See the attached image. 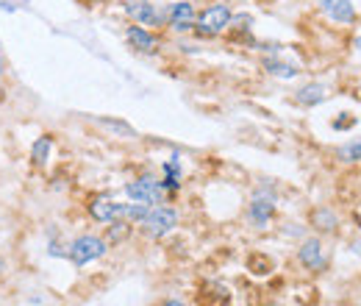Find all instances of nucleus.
<instances>
[{
  "label": "nucleus",
  "mask_w": 361,
  "mask_h": 306,
  "mask_svg": "<svg viewBox=\"0 0 361 306\" xmlns=\"http://www.w3.org/2000/svg\"><path fill=\"white\" fill-rule=\"evenodd\" d=\"M300 262H303L306 267H314V270L322 267V248H320L317 240L303 242V248H300Z\"/></svg>",
  "instance_id": "obj_11"
},
{
  "label": "nucleus",
  "mask_w": 361,
  "mask_h": 306,
  "mask_svg": "<svg viewBox=\"0 0 361 306\" xmlns=\"http://www.w3.org/2000/svg\"><path fill=\"white\" fill-rule=\"evenodd\" d=\"M125 12H128L131 20H136V26H161L164 23V15L156 12V6L150 3V0H128Z\"/></svg>",
  "instance_id": "obj_5"
},
{
  "label": "nucleus",
  "mask_w": 361,
  "mask_h": 306,
  "mask_svg": "<svg viewBox=\"0 0 361 306\" xmlns=\"http://www.w3.org/2000/svg\"><path fill=\"white\" fill-rule=\"evenodd\" d=\"M317 223H322L320 228H325V231H331L336 220H333V215H331V212H325V209H322V212H317Z\"/></svg>",
  "instance_id": "obj_17"
},
{
  "label": "nucleus",
  "mask_w": 361,
  "mask_h": 306,
  "mask_svg": "<svg viewBox=\"0 0 361 306\" xmlns=\"http://www.w3.org/2000/svg\"><path fill=\"white\" fill-rule=\"evenodd\" d=\"M355 51H358V53H361V37H358V39H355Z\"/></svg>",
  "instance_id": "obj_22"
},
{
  "label": "nucleus",
  "mask_w": 361,
  "mask_h": 306,
  "mask_svg": "<svg viewBox=\"0 0 361 306\" xmlns=\"http://www.w3.org/2000/svg\"><path fill=\"white\" fill-rule=\"evenodd\" d=\"M0 73H6V56L0 53Z\"/></svg>",
  "instance_id": "obj_20"
},
{
  "label": "nucleus",
  "mask_w": 361,
  "mask_h": 306,
  "mask_svg": "<svg viewBox=\"0 0 361 306\" xmlns=\"http://www.w3.org/2000/svg\"><path fill=\"white\" fill-rule=\"evenodd\" d=\"M267 67H270V73H272V75H281V78H295V75H297V70H295V67L281 64V62H267Z\"/></svg>",
  "instance_id": "obj_15"
},
{
  "label": "nucleus",
  "mask_w": 361,
  "mask_h": 306,
  "mask_svg": "<svg viewBox=\"0 0 361 306\" xmlns=\"http://www.w3.org/2000/svg\"><path fill=\"white\" fill-rule=\"evenodd\" d=\"M353 123H355L353 117H339V120H336L333 125H336V128H347V125H353Z\"/></svg>",
  "instance_id": "obj_18"
},
{
  "label": "nucleus",
  "mask_w": 361,
  "mask_h": 306,
  "mask_svg": "<svg viewBox=\"0 0 361 306\" xmlns=\"http://www.w3.org/2000/svg\"><path fill=\"white\" fill-rule=\"evenodd\" d=\"M125 37H128V45L142 51V53H156L158 51V37L150 34L147 28H142V26H131Z\"/></svg>",
  "instance_id": "obj_8"
},
{
  "label": "nucleus",
  "mask_w": 361,
  "mask_h": 306,
  "mask_svg": "<svg viewBox=\"0 0 361 306\" xmlns=\"http://www.w3.org/2000/svg\"><path fill=\"white\" fill-rule=\"evenodd\" d=\"M50 136H39L37 142H34V147H31V156H34V162L37 165H45L48 162V153H50Z\"/></svg>",
  "instance_id": "obj_13"
},
{
  "label": "nucleus",
  "mask_w": 361,
  "mask_h": 306,
  "mask_svg": "<svg viewBox=\"0 0 361 306\" xmlns=\"http://www.w3.org/2000/svg\"><path fill=\"white\" fill-rule=\"evenodd\" d=\"M272 209H275V204H272L270 195H256L253 204H250V217H253V223H256V226H267L270 217H272Z\"/></svg>",
  "instance_id": "obj_10"
},
{
  "label": "nucleus",
  "mask_w": 361,
  "mask_h": 306,
  "mask_svg": "<svg viewBox=\"0 0 361 306\" xmlns=\"http://www.w3.org/2000/svg\"><path fill=\"white\" fill-rule=\"evenodd\" d=\"M175 223H178V215H175V209H167V206L147 209V215L142 220V226H145V231L150 237H164L167 231L175 228Z\"/></svg>",
  "instance_id": "obj_4"
},
{
  "label": "nucleus",
  "mask_w": 361,
  "mask_h": 306,
  "mask_svg": "<svg viewBox=\"0 0 361 306\" xmlns=\"http://www.w3.org/2000/svg\"><path fill=\"white\" fill-rule=\"evenodd\" d=\"M161 306H187V303H180V300H164Z\"/></svg>",
  "instance_id": "obj_19"
},
{
  "label": "nucleus",
  "mask_w": 361,
  "mask_h": 306,
  "mask_svg": "<svg viewBox=\"0 0 361 306\" xmlns=\"http://www.w3.org/2000/svg\"><path fill=\"white\" fill-rule=\"evenodd\" d=\"M3 270H6V262H3V259H0V276H3Z\"/></svg>",
  "instance_id": "obj_21"
},
{
  "label": "nucleus",
  "mask_w": 361,
  "mask_h": 306,
  "mask_svg": "<svg viewBox=\"0 0 361 306\" xmlns=\"http://www.w3.org/2000/svg\"><path fill=\"white\" fill-rule=\"evenodd\" d=\"M322 98H325V89H322L320 84H308V87H303V89L297 92V100L306 103V106H314V103H320Z\"/></svg>",
  "instance_id": "obj_12"
},
{
  "label": "nucleus",
  "mask_w": 361,
  "mask_h": 306,
  "mask_svg": "<svg viewBox=\"0 0 361 306\" xmlns=\"http://www.w3.org/2000/svg\"><path fill=\"white\" fill-rule=\"evenodd\" d=\"M228 26H231V9H228L225 3L209 6V9L198 17V23H195V28H198L201 37H217V34H223Z\"/></svg>",
  "instance_id": "obj_1"
},
{
  "label": "nucleus",
  "mask_w": 361,
  "mask_h": 306,
  "mask_svg": "<svg viewBox=\"0 0 361 306\" xmlns=\"http://www.w3.org/2000/svg\"><path fill=\"white\" fill-rule=\"evenodd\" d=\"M120 206H122V204H114V201H109V198H98V201H92L89 212H92V217L100 220V223H114V220H120Z\"/></svg>",
  "instance_id": "obj_9"
},
{
  "label": "nucleus",
  "mask_w": 361,
  "mask_h": 306,
  "mask_svg": "<svg viewBox=\"0 0 361 306\" xmlns=\"http://www.w3.org/2000/svg\"><path fill=\"white\" fill-rule=\"evenodd\" d=\"M320 9L328 15V20H333L339 26H350L355 20L353 0H320Z\"/></svg>",
  "instance_id": "obj_6"
},
{
  "label": "nucleus",
  "mask_w": 361,
  "mask_h": 306,
  "mask_svg": "<svg viewBox=\"0 0 361 306\" xmlns=\"http://www.w3.org/2000/svg\"><path fill=\"white\" fill-rule=\"evenodd\" d=\"M339 156H342L344 162H361V139H355V142H350V145H344V147L339 150Z\"/></svg>",
  "instance_id": "obj_14"
},
{
  "label": "nucleus",
  "mask_w": 361,
  "mask_h": 306,
  "mask_svg": "<svg viewBox=\"0 0 361 306\" xmlns=\"http://www.w3.org/2000/svg\"><path fill=\"white\" fill-rule=\"evenodd\" d=\"M106 253V242L100 237H78L73 245H70V262L75 267H84L95 259H100Z\"/></svg>",
  "instance_id": "obj_2"
},
{
  "label": "nucleus",
  "mask_w": 361,
  "mask_h": 306,
  "mask_svg": "<svg viewBox=\"0 0 361 306\" xmlns=\"http://www.w3.org/2000/svg\"><path fill=\"white\" fill-rule=\"evenodd\" d=\"M103 125H109V128H114V131H120V134H128V136H133V128L131 125H125V123H117V120H100Z\"/></svg>",
  "instance_id": "obj_16"
},
{
  "label": "nucleus",
  "mask_w": 361,
  "mask_h": 306,
  "mask_svg": "<svg viewBox=\"0 0 361 306\" xmlns=\"http://www.w3.org/2000/svg\"><path fill=\"white\" fill-rule=\"evenodd\" d=\"M169 26L175 31H189L195 28V6L187 3V0H178V3L169 6Z\"/></svg>",
  "instance_id": "obj_7"
},
{
  "label": "nucleus",
  "mask_w": 361,
  "mask_h": 306,
  "mask_svg": "<svg viewBox=\"0 0 361 306\" xmlns=\"http://www.w3.org/2000/svg\"><path fill=\"white\" fill-rule=\"evenodd\" d=\"M164 187H161V181H153V179H139V181H131L128 187H125V195L131 198V201H136V204H145V206H150V204H161L164 201Z\"/></svg>",
  "instance_id": "obj_3"
}]
</instances>
